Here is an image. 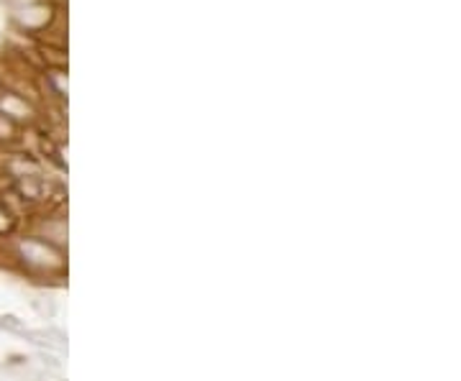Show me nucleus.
Returning <instances> with one entry per match:
<instances>
[{
    "label": "nucleus",
    "mask_w": 461,
    "mask_h": 381,
    "mask_svg": "<svg viewBox=\"0 0 461 381\" xmlns=\"http://www.w3.org/2000/svg\"><path fill=\"white\" fill-rule=\"evenodd\" d=\"M16 251L18 264L23 266L26 271L33 274H51V271H59L65 269V259H62V249L47 244L44 238L39 235H23L14 244Z\"/></svg>",
    "instance_id": "f257e3e1"
},
{
    "label": "nucleus",
    "mask_w": 461,
    "mask_h": 381,
    "mask_svg": "<svg viewBox=\"0 0 461 381\" xmlns=\"http://www.w3.org/2000/svg\"><path fill=\"white\" fill-rule=\"evenodd\" d=\"M0 116L11 120L16 128L32 126L36 120V108L29 98H23L21 93L11 87H0Z\"/></svg>",
    "instance_id": "f03ea898"
},
{
    "label": "nucleus",
    "mask_w": 461,
    "mask_h": 381,
    "mask_svg": "<svg viewBox=\"0 0 461 381\" xmlns=\"http://www.w3.org/2000/svg\"><path fill=\"white\" fill-rule=\"evenodd\" d=\"M0 87H3V84H0Z\"/></svg>",
    "instance_id": "20e7f679"
},
{
    "label": "nucleus",
    "mask_w": 461,
    "mask_h": 381,
    "mask_svg": "<svg viewBox=\"0 0 461 381\" xmlns=\"http://www.w3.org/2000/svg\"><path fill=\"white\" fill-rule=\"evenodd\" d=\"M18 226V217L0 202V235H11V233L16 231Z\"/></svg>",
    "instance_id": "7ed1b4c3"
}]
</instances>
